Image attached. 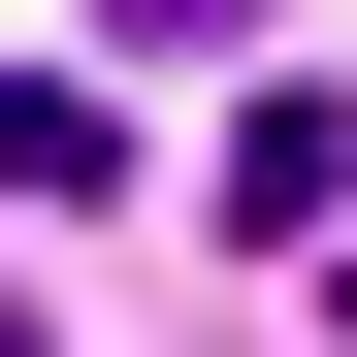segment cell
<instances>
[{
    "instance_id": "cell-1",
    "label": "cell",
    "mask_w": 357,
    "mask_h": 357,
    "mask_svg": "<svg viewBox=\"0 0 357 357\" xmlns=\"http://www.w3.org/2000/svg\"><path fill=\"white\" fill-rule=\"evenodd\" d=\"M130 33H227V0H130Z\"/></svg>"
},
{
    "instance_id": "cell-2",
    "label": "cell",
    "mask_w": 357,
    "mask_h": 357,
    "mask_svg": "<svg viewBox=\"0 0 357 357\" xmlns=\"http://www.w3.org/2000/svg\"><path fill=\"white\" fill-rule=\"evenodd\" d=\"M0 357H33V292H0Z\"/></svg>"
}]
</instances>
